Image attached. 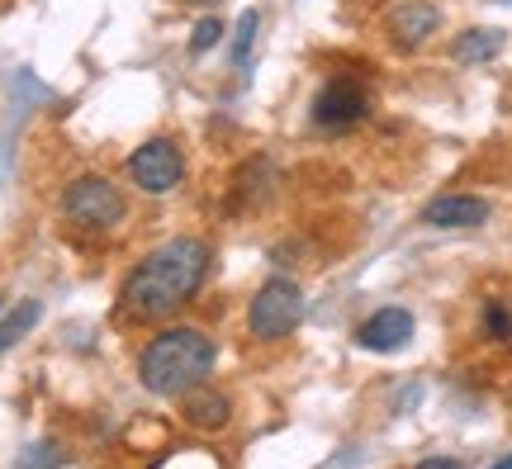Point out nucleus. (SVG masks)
<instances>
[{
	"instance_id": "6e6552de",
	"label": "nucleus",
	"mask_w": 512,
	"mask_h": 469,
	"mask_svg": "<svg viewBox=\"0 0 512 469\" xmlns=\"http://www.w3.org/2000/svg\"><path fill=\"white\" fill-rule=\"evenodd\" d=\"M408 342H413V313L408 308H375L366 323L356 327V346H366L375 356H389Z\"/></svg>"
},
{
	"instance_id": "6ab92c4d",
	"label": "nucleus",
	"mask_w": 512,
	"mask_h": 469,
	"mask_svg": "<svg viewBox=\"0 0 512 469\" xmlns=\"http://www.w3.org/2000/svg\"><path fill=\"white\" fill-rule=\"evenodd\" d=\"M0 308H5V299H0Z\"/></svg>"
},
{
	"instance_id": "423d86ee",
	"label": "nucleus",
	"mask_w": 512,
	"mask_h": 469,
	"mask_svg": "<svg viewBox=\"0 0 512 469\" xmlns=\"http://www.w3.org/2000/svg\"><path fill=\"white\" fill-rule=\"evenodd\" d=\"M366 105H370V95L361 81L332 76V81H323V91L313 95V124L323 128V133H347L351 124L366 119Z\"/></svg>"
},
{
	"instance_id": "39448f33",
	"label": "nucleus",
	"mask_w": 512,
	"mask_h": 469,
	"mask_svg": "<svg viewBox=\"0 0 512 469\" xmlns=\"http://www.w3.org/2000/svg\"><path fill=\"white\" fill-rule=\"evenodd\" d=\"M124 171L143 195H166V190H176V185L185 181V157L171 138H147L143 147L128 152Z\"/></svg>"
},
{
	"instance_id": "1a4fd4ad",
	"label": "nucleus",
	"mask_w": 512,
	"mask_h": 469,
	"mask_svg": "<svg viewBox=\"0 0 512 469\" xmlns=\"http://www.w3.org/2000/svg\"><path fill=\"white\" fill-rule=\"evenodd\" d=\"M422 223H432V228H479V223H489V199L437 195L427 209H422Z\"/></svg>"
},
{
	"instance_id": "2eb2a0df",
	"label": "nucleus",
	"mask_w": 512,
	"mask_h": 469,
	"mask_svg": "<svg viewBox=\"0 0 512 469\" xmlns=\"http://www.w3.org/2000/svg\"><path fill=\"white\" fill-rule=\"evenodd\" d=\"M256 24H261V15H256V10H247V15L238 19V43H233V62H238V67H247V57H252Z\"/></svg>"
},
{
	"instance_id": "a211bd4d",
	"label": "nucleus",
	"mask_w": 512,
	"mask_h": 469,
	"mask_svg": "<svg viewBox=\"0 0 512 469\" xmlns=\"http://www.w3.org/2000/svg\"><path fill=\"white\" fill-rule=\"evenodd\" d=\"M498 465H503V469H512V455H503V460H498Z\"/></svg>"
},
{
	"instance_id": "7ed1b4c3",
	"label": "nucleus",
	"mask_w": 512,
	"mask_h": 469,
	"mask_svg": "<svg viewBox=\"0 0 512 469\" xmlns=\"http://www.w3.org/2000/svg\"><path fill=\"white\" fill-rule=\"evenodd\" d=\"M62 218L86 228V233H114L128 218V199L124 190L105 176H81L62 190Z\"/></svg>"
},
{
	"instance_id": "f8f14e48",
	"label": "nucleus",
	"mask_w": 512,
	"mask_h": 469,
	"mask_svg": "<svg viewBox=\"0 0 512 469\" xmlns=\"http://www.w3.org/2000/svg\"><path fill=\"white\" fill-rule=\"evenodd\" d=\"M38 318H43V304H38V299H24L19 308H10V313L0 318V351H10L19 337H29Z\"/></svg>"
},
{
	"instance_id": "ddd939ff",
	"label": "nucleus",
	"mask_w": 512,
	"mask_h": 469,
	"mask_svg": "<svg viewBox=\"0 0 512 469\" xmlns=\"http://www.w3.org/2000/svg\"><path fill=\"white\" fill-rule=\"evenodd\" d=\"M223 34H228V24H223L219 15H204L200 24H195V34H190V53L195 57H204L209 48H219L223 43Z\"/></svg>"
},
{
	"instance_id": "dca6fc26",
	"label": "nucleus",
	"mask_w": 512,
	"mask_h": 469,
	"mask_svg": "<svg viewBox=\"0 0 512 469\" xmlns=\"http://www.w3.org/2000/svg\"><path fill=\"white\" fill-rule=\"evenodd\" d=\"M427 469H460V460H446V455H437V460H422Z\"/></svg>"
},
{
	"instance_id": "9d476101",
	"label": "nucleus",
	"mask_w": 512,
	"mask_h": 469,
	"mask_svg": "<svg viewBox=\"0 0 512 469\" xmlns=\"http://www.w3.org/2000/svg\"><path fill=\"white\" fill-rule=\"evenodd\" d=\"M181 413H185L190 427H200V432H219V427H228V417H233V403H228V394H214V389H190Z\"/></svg>"
},
{
	"instance_id": "4468645a",
	"label": "nucleus",
	"mask_w": 512,
	"mask_h": 469,
	"mask_svg": "<svg viewBox=\"0 0 512 469\" xmlns=\"http://www.w3.org/2000/svg\"><path fill=\"white\" fill-rule=\"evenodd\" d=\"M479 323H484V337H489V342H512V308L508 304H484V318H479Z\"/></svg>"
},
{
	"instance_id": "f03ea898",
	"label": "nucleus",
	"mask_w": 512,
	"mask_h": 469,
	"mask_svg": "<svg viewBox=\"0 0 512 469\" xmlns=\"http://www.w3.org/2000/svg\"><path fill=\"white\" fill-rule=\"evenodd\" d=\"M214 365H219V346L209 342L204 332H195V327H166V332H157L143 346L138 379H143L147 394L181 398L190 389H200L204 379L214 375Z\"/></svg>"
},
{
	"instance_id": "9b49d317",
	"label": "nucleus",
	"mask_w": 512,
	"mask_h": 469,
	"mask_svg": "<svg viewBox=\"0 0 512 469\" xmlns=\"http://www.w3.org/2000/svg\"><path fill=\"white\" fill-rule=\"evenodd\" d=\"M498 48H503V34H498V29H465V34L451 43V57L465 62V67H475V62H489Z\"/></svg>"
},
{
	"instance_id": "20e7f679",
	"label": "nucleus",
	"mask_w": 512,
	"mask_h": 469,
	"mask_svg": "<svg viewBox=\"0 0 512 469\" xmlns=\"http://www.w3.org/2000/svg\"><path fill=\"white\" fill-rule=\"evenodd\" d=\"M299 323H304V289L294 280L275 275L256 289L252 308H247V332L256 342H285V337H294Z\"/></svg>"
},
{
	"instance_id": "f257e3e1",
	"label": "nucleus",
	"mask_w": 512,
	"mask_h": 469,
	"mask_svg": "<svg viewBox=\"0 0 512 469\" xmlns=\"http://www.w3.org/2000/svg\"><path fill=\"white\" fill-rule=\"evenodd\" d=\"M209 242L200 237H171L157 252H147L124 280V313L138 323H162L171 313H181L200 294L209 275Z\"/></svg>"
},
{
	"instance_id": "f3484780",
	"label": "nucleus",
	"mask_w": 512,
	"mask_h": 469,
	"mask_svg": "<svg viewBox=\"0 0 512 469\" xmlns=\"http://www.w3.org/2000/svg\"><path fill=\"white\" fill-rule=\"evenodd\" d=\"M185 5H219V0H185Z\"/></svg>"
},
{
	"instance_id": "0eeeda50",
	"label": "nucleus",
	"mask_w": 512,
	"mask_h": 469,
	"mask_svg": "<svg viewBox=\"0 0 512 469\" xmlns=\"http://www.w3.org/2000/svg\"><path fill=\"white\" fill-rule=\"evenodd\" d=\"M437 29H441V10L432 0H399V5H389V15H384V34H389V43H394L399 53H418Z\"/></svg>"
}]
</instances>
